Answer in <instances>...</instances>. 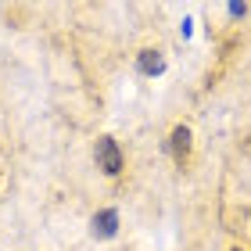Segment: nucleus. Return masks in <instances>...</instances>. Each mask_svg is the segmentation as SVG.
<instances>
[{"label": "nucleus", "mask_w": 251, "mask_h": 251, "mask_svg": "<svg viewBox=\"0 0 251 251\" xmlns=\"http://www.w3.org/2000/svg\"><path fill=\"white\" fill-rule=\"evenodd\" d=\"M94 158H97V169L104 176H119L122 173V165H126V158L119 151V144L111 140V136H100L97 147H94Z\"/></svg>", "instance_id": "nucleus-1"}, {"label": "nucleus", "mask_w": 251, "mask_h": 251, "mask_svg": "<svg viewBox=\"0 0 251 251\" xmlns=\"http://www.w3.org/2000/svg\"><path fill=\"white\" fill-rule=\"evenodd\" d=\"M169 151H173V158L179 165L190 162V129L187 126H176V129L169 133Z\"/></svg>", "instance_id": "nucleus-2"}, {"label": "nucleus", "mask_w": 251, "mask_h": 251, "mask_svg": "<svg viewBox=\"0 0 251 251\" xmlns=\"http://www.w3.org/2000/svg\"><path fill=\"white\" fill-rule=\"evenodd\" d=\"M119 233V212L115 208H104L94 215V237H115Z\"/></svg>", "instance_id": "nucleus-3"}, {"label": "nucleus", "mask_w": 251, "mask_h": 251, "mask_svg": "<svg viewBox=\"0 0 251 251\" xmlns=\"http://www.w3.org/2000/svg\"><path fill=\"white\" fill-rule=\"evenodd\" d=\"M136 68H140L144 75H162L165 72V58L158 50H140L136 54Z\"/></svg>", "instance_id": "nucleus-4"}, {"label": "nucleus", "mask_w": 251, "mask_h": 251, "mask_svg": "<svg viewBox=\"0 0 251 251\" xmlns=\"http://www.w3.org/2000/svg\"><path fill=\"white\" fill-rule=\"evenodd\" d=\"M226 11H230V15H233V18H244V11H248V4H230V7H226Z\"/></svg>", "instance_id": "nucleus-5"}, {"label": "nucleus", "mask_w": 251, "mask_h": 251, "mask_svg": "<svg viewBox=\"0 0 251 251\" xmlns=\"http://www.w3.org/2000/svg\"><path fill=\"white\" fill-rule=\"evenodd\" d=\"M230 251H244V248H230Z\"/></svg>", "instance_id": "nucleus-6"}]
</instances>
